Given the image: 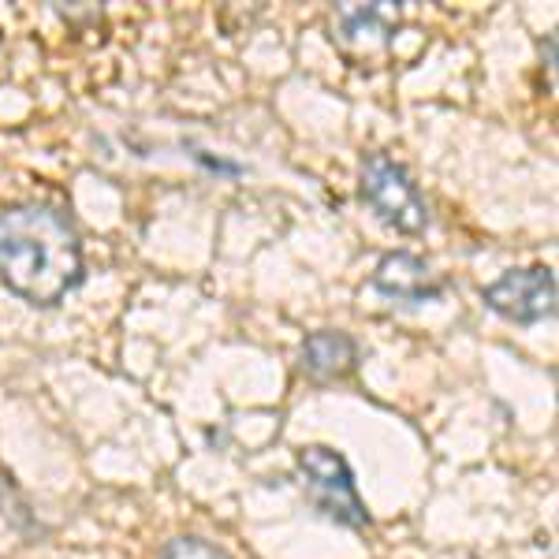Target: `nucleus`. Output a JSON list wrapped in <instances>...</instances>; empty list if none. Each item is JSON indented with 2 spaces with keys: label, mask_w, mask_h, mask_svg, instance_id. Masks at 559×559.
<instances>
[{
  "label": "nucleus",
  "mask_w": 559,
  "mask_h": 559,
  "mask_svg": "<svg viewBox=\"0 0 559 559\" xmlns=\"http://www.w3.org/2000/svg\"><path fill=\"white\" fill-rule=\"evenodd\" d=\"M83 280L75 224L45 202L0 210V284L31 306H57Z\"/></svg>",
  "instance_id": "obj_1"
},
{
  "label": "nucleus",
  "mask_w": 559,
  "mask_h": 559,
  "mask_svg": "<svg viewBox=\"0 0 559 559\" xmlns=\"http://www.w3.org/2000/svg\"><path fill=\"white\" fill-rule=\"evenodd\" d=\"M299 474H302L306 496H310V503L324 519L336 522V526H347V530L369 526L366 503L355 489V474H350L344 455L332 452V448H324V444L302 448Z\"/></svg>",
  "instance_id": "obj_2"
},
{
  "label": "nucleus",
  "mask_w": 559,
  "mask_h": 559,
  "mask_svg": "<svg viewBox=\"0 0 559 559\" xmlns=\"http://www.w3.org/2000/svg\"><path fill=\"white\" fill-rule=\"evenodd\" d=\"M362 202L403 236H418L429 228L426 198L418 194L407 168L395 165L388 153H369L362 160Z\"/></svg>",
  "instance_id": "obj_3"
},
{
  "label": "nucleus",
  "mask_w": 559,
  "mask_h": 559,
  "mask_svg": "<svg viewBox=\"0 0 559 559\" xmlns=\"http://www.w3.org/2000/svg\"><path fill=\"white\" fill-rule=\"evenodd\" d=\"M481 299L500 318L515 324H537L556 313V273L545 265L508 269L496 284L485 287Z\"/></svg>",
  "instance_id": "obj_4"
},
{
  "label": "nucleus",
  "mask_w": 559,
  "mask_h": 559,
  "mask_svg": "<svg viewBox=\"0 0 559 559\" xmlns=\"http://www.w3.org/2000/svg\"><path fill=\"white\" fill-rule=\"evenodd\" d=\"M377 295L392 302H403V306H421V302H432L444 295V280L432 273V265L426 258L418 254H384L377 261L373 269V280H369Z\"/></svg>",
  "instance_id": "obj_5"
},
{
  "label": "nucleus",
  "mask_w": 559,
  "mask_h": 559,
  "mask_svg": "<svg viewBox=\"0 0 559 559\" xmlns=\"http://www.w3.org/2000/svg\"><path fill=\"white\" fill-rule=\"evenodd\" d=\"M358 366V344L347 332H313L302 340V373L313 381H344Z\"/></svg>",
  "instance_id": "obj_6"
},
{
  "label": "nucleus",
  "mask_w": 559,
  "mask_h": 559,
  "mask_svg": "<svg viewBox=\"0 0 559 559\" xmlns=\"http://www.w3.org/2000/svg\"><path fill=\"white\" fill-rule=\"evenodd\" d=\"M400 23V4H344L336 12V26H340V38L355 41V45H377L388 41Z\"/></svg>",
  "instance_id": "obj_7"
},
{
  "label": "nucleus",
  "mask_w": 559,
  "mask_h": 559,
  "mask_svg": "<svg viewBox=\"0 0 559 559\" xmlns=\"http://www.w3.org/2000/svg\"><path fill=\"white\" fill-rule=\"evenodd\" d=\"M160 559H231V556L224 552V548L210 545V540H202V537H176L165 545Z\"/></svg>",
  "instance_id": "obj_8"
}]
</instances>
